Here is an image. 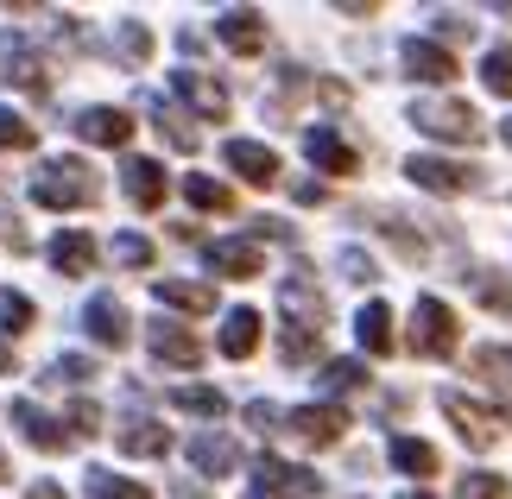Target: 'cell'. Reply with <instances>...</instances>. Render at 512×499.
Returning <instances> with one entry per match:
<instances>
[{"label":"cell","mask_w":512,"mask_h":499,"mask_svg":"<svg viewBox=\"0 0 512 499\" xmlns=\"http://www.w3.org/2000/svg\"><path fill=\"white\" fill-rule=\"evenodd\" d=\"M95 196H102V184H95V171L83 158H51V165L32 177V203L38 209H89Z\"/></svg>","instance_id":"cell-1"},{"label":"cell","mask_w":512,"mask_h":499,"mask_svg":"<svg viewBox=\"0 0 512 499\" xmlns=\"http://www.w3.org/2000/svg\"><path fill=\"white\" fill-rule=\"evenodd\" d=\"M456 342H462L456 310H449L443 297H418V310H411V354L443 361V354H456Z\"/></svg>","instance_id":"cell-2"},{"label":"cell","mask_w":512,"mask_h":499,"mask_svg":"<svg viewBox=\"0 0 512 499\" xmlns=\"http://www.w3.org/2000/svg\"><path fill=\"white\" fill-rule=\"evenodd\" d=\"M411 121H418L430 139H456V146H475V139L487 133L481 114L468 108V102H418V108H411Z\"/></svg>","instance_id":"cell-3"},{"label":"cell","mask_w":512,"mask_h":499,"mask_svg":"<svg viewBox=\"0 0 512 499\" xmlns=\"http://www.w3.org/2000/svg\"><path fill=\"white\" fill-rule=\"evenodd\" d=\"M285 430L298 436L304 449H329V443H342L348 436V411L342 405H298L285 417Z\"/></svg>","instance_id":"cell-4"},{"label":"cell","mask_w":512,"mask_h":499,"mask_svg":"<svg viewBox=\"0 0 512 499\" xmlns=\"http://www.w3.org/2000/svg\"><path fill=\"white\" fill-rule=\"evenodd\" d=\"M405 177L418 190H437V196H462L468 184H475V171H468V165H456V158H430V152L405 158Z\"/></svg>","instance_id":"cell-5"},{"label":"cell","mask_w":512,"mask_h":499,"mask_svg":"<svg viewBox=\"0 0 512 499\" xmlns=\"http://www.w3.org/2000/svg\"><path fill=\"white\" fill-rule=\"evenodd\" d=\"M399 57H405V76H418V83H456V51H449V45H430V38H405Z\"/></svg>","instance_id":"cell-6"},{"label":"cell","mask_w":512,"mask_h":499,"mask_svg":"<svg viewBox=\"0 0 512 499\" xmlns=\"http://www.w3.org/2000/svg\"><path fill=\"white\" fill-rule=\"evenodd\" d=\"M279 304H285V316L298 329H310V335H323V316H329V304H323V291L310 285L304 272H291L285 285H279Z\"/></svg>","instance_id":"cell-7"},{"label":"cell","mask_w":512,"mask_h":499,"mask_svg":"<svg viewBox=\"0 0 512 499\" xmlns=\"http://www.w3.org/2000/svg\"><path fill=\"white\" fill-rule=\"evenodd\" d=\"M222 158H228V171H241L247 184H279V152H266L260 139H228L222 146Z\"/></svg>","instance_id":"cell-8"},{"label":"cell","mask_w":512,"mask_h":499,"mask_svg":"<svg viewBox=\"0 0 512 499\" xmlns=\"http://www.w3.org/2000/svg\"><path fill=\"white\" fill-rule=\"evenodd\" d=\"M215 38H222L228 51L253 57V51H266V19L253 13V7H228L222 19H215Z\"/></svg>","instance_id":"cell-9"},{"label":"cell","mask_w":512,"mask_h":499,"mask_svg":"<svg viewBox=\"0 0 512 499\" xmlns=\"http://www.w3.org/2000/svg\"><path fill=\"white\" fill-rule=\"evenodd\" d=\"M171 89L184 95V102L203 114V121H222V114H228V89L215 83V76H203V70H177V76H171Z\"/></svg>","instance_id":"cell-10"},{"label":"cell","mask_w":512,"mask_h":499,"mask_svg":"<svg viewBox=\"0 0 512 499\" xmlns=\"http://www.w3.org/2000/svg\"><path fill=\"white\" fill-rule=\"evenodd\" d=\"M13 424H19V436H26L32 449H45V455H64L70 449V430H57V417H45L32 398H19V405H13Z\"/></svg>","instance_id":"cell-11"},{"label":"cell","mask_w":512,"mask_h":499,"mask_svg":"<svg viewBox=\"0 0 512 499\" xmlns=\"http://www.w3.org/2000/svg\"><path fill=\"white\" fill-rule=\"evenodd\" d=\"M70 127H76V139H89V146H127L133 139V121L121 108H83Z\"/></svg>","instance_id":"cell-12"},{"label":"cell","mask_w":512,"mask_h":499,"mask_svg":"<svg viewBox=\"0 0 512 499\" xmlns=\"http://www.w3.org/2000/svg\"><path fill=\"white\" fill-rule=\"evenodd\" d=\"M304 152H310V165H323L329 177H348L354 165H361V158H354V146L342 133H329V127H310L304 133Z\"/></svg>","instance_id":"cell-13"},{"label":"cell","mask_w":512,"mask_h":499,"mask_svg":"<svg viewBox=\"0 0 512 499\" xmlns=\"http://www.w3.org/2000/svg\"><path fill=\"white\" fill-rule=\"evenodd\" d=\"M443 411L456 417L462 443H475V449H487V443H494V411H481L468 392H443Z\"/></svg>","instance_id":"cell-14"},{"label":"cell","mask_w":512,"mask_h":499,"mask_svg":"<svg viewBox=\"0 0 512 499\" xmlns=\"http://www.w3.org/2000/svg\"><path fill=\"white\" fill-rule=\"evenodd\" d=\"M83 329L95 335V342H102V348H127V310L121 304H114V297H89V310H83Z\"/></svg>","instance_id":"cell-15"},{"label":"cell","mask_w":512,"mask_h":499,"mask_svg":"<svg viewBox=\"0 0 512 499\" xmlns=\"http://www.w3.org/2000/svg\"><path fill=\"white\" fill-rule=\"evenodd\" d=\"M152 354L159 361H171V367H203V342H196L190 329H177V323H152Z\"/></svg>","instance_id":"cell-16"},{"label":"cell","mask_w":512,"mask_h":499,"mask_svg":"<svg viewBox=\"0 0 512 499\" xmlns=\"http://www.w3.org/2000/svg\"><path fill=\"white\" fill-rule=\"evenodd\" d=\"M95 259H102V247H95L83 228H70V234H57V241H51V266L64 272V278H83V272H95Z\"/></svg>","instance_id":"cell-17"},{"label":"cell","mask_w":512,"mask_h":499,"mask_svg":"<svg viewBox=\"0 0 512 499\" xmlns=\"http://www.w3.org/2000/svg\"><path fill=\"white\" fill-rule=\"evenodd\" d=\"M121 184H127V196L140 209H159L165 203V171L152 165V158H127V165H121Z\"/></svg>","instance_id":"cell-18"},{"label":"cell","mask_w":512,"mask_h":499,"mask_svg":"<svg viewBox=\"0 0 512 499\" xmlns=\"http://www.w3.org/2000/svg\"><path fill=\"white\" fill-rule=\"evenodd\" d=\"M209 272H222V278H260V247H253V241H209Z\"/></svg>","instance_id":"cell-19"},{"label":"cell","mask_w":512,"mask_h":499,"mask_svg":"<svg viewBox=\"0 0 512 499\" xmlns=\"http://www.w3.org/2000/svg\"><path fill=\"white\" fill-rule=\"evenodd\" d=\"M234 462H241V449H234V436H222V430H203L190 443V468L196 474H228Z\"/></svg>","instance_id":"cell-20"},{"label":"cell","mask_w":512,"mask_h":499,"mask_svg":"<svg viewBox=\"0 0 512 499\" xmlns=\"http://www.w3.org/2000/svg\"><path fill=\"white\" fill-rule=\"evenodd\" d=\"M253 348H260V310H228V323H222V354H228V361H247Z\"/></svg>","instance_id":"cell-21"},{"label":"cell","mask_w":512,"mask_h":499,"mask_svg":"<svg viewBox=\"0 0 512 499\" xmlns=\"http://www.w3.org/2000/svg\"><path fill=\"white\" fill-rule=\"evenodd\" d=\"M159 304H171V310H190V316H203V310H215V291L209 285H190V278H159Z\"/></svg>","instance_id":"cell-22"},{"label":"cell","mask_w":512,"mask_h":499,"mask_svg":"<svg viewBox=\"0 0 512 499\" xmlns=\"http://www.w3.org/2000/svg\"><path fill=\"white\" fill-rule=\"evenodd\" d=\"M386 455H392V468H399V474H418V481H424V474H437V449L418 443V436H392Z\"/></svg>","instance_id":"cell-23"},{"label":"cell","mask_w":512,"mask_h":499,"mask_svg":"<svg viewBox=\"0 0 512 499\" xmlns=\"http://www.w3.org/2000/svg\"><path fill=\"white\" fill-rule=\"evenodd\" d=\"M354 335H361L367 354H392V310L386 304H367L361 316H354Z\"/></svg>","instance_id":"cell-24"},{"label":"cell","mask_w":512,"mask_h":499,"mask_svg":"<svg viewBox=\"0 0 512 499\" xmlns=\"http://www.w3.org/2000/svg\"><path fill=\"white\" fill-rule=\"evenodd\" d=\"M114 443H121V455H165V449H171V430H165V424H146V417H140V424H127Z\"/></svg>","instance_id":"cell-25"},{"label":"cell","mask_w":512,"mask_h":499,"mask_svg":"<svg viewBox=\"0 0 512 499\" xmlns=\"http://www.w3.org/2000/svg\"><path fill=\"white\" fill-rule=\"evenodd\" d=\"M184 196H190L196 209H209V215H228V209H234L228 184H215V177H203V171H190V177H184Z\"/></svg>","instance_id":"cell-26"},{"label":"cell","mask_w":512,"mask_h":499,"mask_svg":"<svg viewBox=\"0 0 512 499\" xmlns=\"http://www.w3.org/2000/svg\"><path fill=\"white\" fill-rule=\"evenodd\" d=\"M38 323V304L26 291H0V335H26Z\"/></svg>","instance_id":"cell-27"},{"label":"cell","mask_w":512,"mask_h":499,"mask_svg":"<svg viewBox=\"0 0 512 499\" xmlns=\"http://www.w3.org/2000/svg\"><path fill=\"white\" fill-rule=\"evenodd\" d=\"M171 405H177V411H190V417H222V411H228V398L215 392V386H177V392H171Z\"/></svg>","instance_id":"cell-28"},{"label":"cell","mask_w":512,"mask_h":499,"mask_svg":"<svg viewBox=\"0 0 512 499\" xmlns=\"http://www.w3.org/2000/svg\"><path fill=\"white\" fill-rule=\"evenodd\" d=\"M7 83L32 89V95H45V89H51V83H45V64H38L32 51H13V45H7Z\"/></svg>","instance_id":"cell-29"},{"label":"cell","mask_w":512,"mask_h":499,"mask_svg":"<svg viewBox=\"0 0 512 499\" xmlns=\"http://www.w3.org/2000/svg\"><path fill=\"white\" fill-rule=\"evenodd\" d=\"M89 499H146L140 481H121V474H108V468H89Z\"/></svg>","instance_id":"cell-30"},{"label":"cell","mask_w":512,"mask_h":499,"mask_svg":"<svg viewBox=\"0 0 512 499\" xmlns=\"http://www.w3.org/2000/svg\"><path fill=\"white\" fill-rule=\"evenodd\" d=\"M481 83L494 89V95H512V45H494V51H487V64H481Z\"/></svg>","instance_id":"cell-31"},{"label":"cell","mask_w":512,"mask_h":499,"mask_svg":"<svg viewBox=\"0 0 512 499\" xmlns=\"http://www.w3.org/2000/svg\"><path fill=\"white\" fill-rule=\"evenodd\" d=\"M0 146H7V152H32V146H38V127L19 121L13 108H0Z\"/></svg>","instance_id":"cell-32"},{"label":"cell","mask_w":512,"mask_h":499,"mask_svg":"<svg viewBox=\"0 0 512 499\" xmlns=\"http://www.w3.org/2000/svg\"><path fill=\"white\" fill-rule=\"evenodd\" d=\"M152 114H159L152 127H159V133L171 139L177 152H196V127H184V114H177V108H159V102H152Z\"/></svg>","instance_id":"cell-33"},{"label":"cell","mask_w":512,"mask_h":499,"mask_svg":"<svg viewBox=\"0 0 512 499\" xmlns=\"http://www.w3.org/2000/svg\"><path fill=\"white\" fill-rule=\"evenodd\" d=\"M317 348H323V335H310V329H285V342H279L285 367H304V361H317Z\"/></svg>","instance_id":"cell-34"},{"label":"cell","mask_w":512,"mask_h":499,"mask_svg":"<svg viewBox=\"0 0 512 499\" xmlns=\"http://www.w3.org/2000/svg\"><path fill=\"white\" fill-rule=\"evenodd\" d=\"M114 38H121V57H127V64H146V57H152V32L140 26V19H121V32H114Z\"/></svg>","instance_id":"cell-35"},{"label":"cell","mask_w":512,"mask_h":499,"mask_svg":"<svg viewBox=\"0 0 512 499\" xmlns=\"http://www.w3.org/2000/svg\"><path fill=\"white\" fill-rule=\"evenodd\" d=\"M323 386L329 392H354V386H367V367L361 361H329L323 367Z\"/></svg>","instance_id":"cell-36"},{"label":"cell","mask_w":512,"mask_h":499,"mask_svg":"<svg viewBox=\"0 0 512 499\" xmlns=\"http://www.w3.org/2000/svg\"><path fill=\"white\" fill-rule=\"evenodd\" d=\"M114 259L140 272V266H152V241H146V234H114Z\"/></svg>","instance_id":"cell-37"},{"label":"cell","mask_w":512,"mask_h":499,"mask_svg":"<svg viewBox=\"0 0 512 499\" xmlns=\"http://www.w3.org/2000/svg\"><path fill=\"white\" fill-rule=\"evenodd\" d=\"M456 499H506V481H500V474H462Z\"/></svg>","instance_id":"cell-38"},{"label":"cell","mask_w":512,"mask_h":499,"mask_svg":"<svg viewBox=\"0 0 512 499\" xmlns=\"http://www.w3.org/2000/svg\"><path fill=\"white\" fill-rule=\"evenodd\" d=\"M475 373L481 379H512V348H494V342L475 348Z\"/></svg>","instance_id":"cell-39"},{"label":"cell","mask_w":512,"mask_h":499,"mask_svg":"<svg viewBox=\"0 0 512 499\" xmlns=\"http://www.w3.org/2000/svg\"><path fill=\"white\" fill-rule=\"evenodd\" d=\"M95 430H102V411H95L89 398H76L70 405V436H95Z\"/></svg>","instance_id":"cell-40"},{"label":"cell","mask_w":512,"mask_h":499,"mask_svg":"<svg viewBox=\"0 0 512 499\" xmlns=\"http://www.w3.org/2000/svg\"><path fill=\"white\" fill-rule=\"evenodd\" d=\"M51 379H70V386H83V379H95V361H83V354H57V373Z\"/></svg>","instance_id":"cell-41"},{"label":"cell","mask_w":512,"mask_h":499,"mask_svg":"<svg viewBox=\"0 0 512 499\" xmlns=\"http://www.w3.org/2000/svg\"><path fill=\"white\" fill-rule=\"evenodd\" d=\"M247 424H253V430H285V411L266 405V398H253V405H247Z\"/></svg>","instance_id":"cell-42"},{"label":"cell","mask_w":512,"mask_h":499,"mask_svg":"<svg viewBox=\"0 0 512 499\" xmlns=\"http://www.w3.org/2000/svg\"><path fill=\"white\" fill-rule=\"evenodd\" d=\"M342 278H354V285H367V278H380V272H373V259H367L361 247H348V253H342Z\"/></svg>","instance_id":"cell-43"},{"label":"cell","mask_w":512,"mask_h":499,"mask_svg":"<svg viewBox=\"0 0 512 499\" xmlns=\"http://www.w3.org/2000/svg\"><path fill=\"white\" fill-rule=\"evenodd\" d=\"M481 304L487 310H512V285L506 278H481Z\"/></svg>","instance_id":"cell-44"},{"label":"cell","mask_w":512,"mask_h":499,"mask_svg":"<svg viewBox=\"0 0 512 499\" xmlns=\"http://www.w3.org/2000/svg\"><path fill=\"white\" fill-rule=\"evenodd\" d=\"M437 32H449V38H468V32H475V19H462V13H437Z\"/></svg>","instance_id":"cell-45"},{"label":"cell","mask_w":512,"mask_h":499,"mask_svg":"<svg viewBox=\"0 0 512 499\" xmlns=\"http://www.w3.org/2000/svg\"><path fill=\"white\" fill-rule=\"evenodd\" d=\"M26 499H64V487H51V481H38V487H32Z\"/></svg>","instance_id":"cell-46"},{"label":"cell","mask_w":512,"mask_h":499,"mask_svg":"<svg viewBox=\"0 0 512 499\" xmlns=\"http://www.w3.org/2000/svg\"><path fill=\"white\" fill-rule=\"evenodd\" d=\"M0 373H13V354L7 348H0Z\"/></svg>","instance_id":"cell-47"},{"label":"cell","mask_w":512,"mask_h":499,"mask_svg":"<svg viewBox=\"0 0 512 499\" xmlns=\"http://www.w3.org/2000/svg\"><path fill=\"white\" fill-rule=\"evenodd\" d=\"M399 499H430V493H418V487H411V493H399Z\"/></svg>","instance_id":"cell-48"},{"label":"cell","mask_w":512,"mask_h":499,"mask_svg":"<svg viewBox=\"0 0 512 499\" xmlns=\"http://www.w3.org/2000/svg\"><path fill=\"white\" fill-rule=\"evenodd\" d=\"M500 139H506V146H512V121H506V127H500Z\"/></svg>","instance_id":"cell-49"},{"label":"cell","mask_w":512,"mask_h":499,"mask_svg":"<svg viewBox=\"0 0 512 499\" xmlns=\"http://www.w3.org/2000/svg\"><path fill=\"white\" fill-rule=\"evenodd\" d=\"M0 481H7V462H0Z\"/></svg>","instance_id":"cell-50"},{"label":"cell","mask_w":512,"mask_h":499,"mask_svg":"<svg viewBox=\"0 0 512 499\" xmlns=\"http://www.w3.org/2000/svg\"><path fill=\"white\" fill-rule=\"evenodd\" d=\"M506 417H512V411H506Z\"/></svg>","instance_id":"cell-51"}]
</instances>
